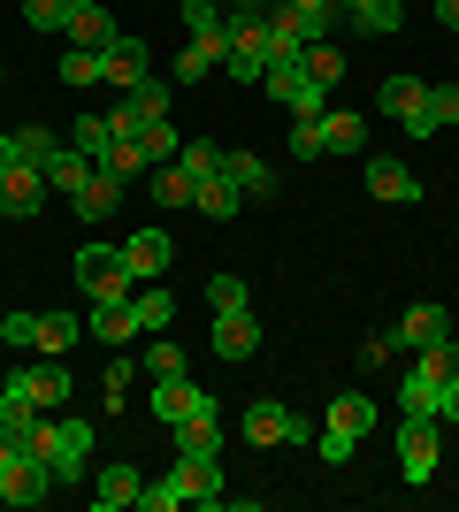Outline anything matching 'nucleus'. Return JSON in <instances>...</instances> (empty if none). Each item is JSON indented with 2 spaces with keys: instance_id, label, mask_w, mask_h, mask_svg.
I'll list each match as a JSON object with an SVG mask.
<instances>
[{
  "instance_id": "1",
  "label": "nucleus",
  "mask_w": 459,
  "mask_h": 512,
  "mask_svg": "<svg viewBox=\"0 0 459 512\" xmlns=\"http://www.w3.org/2000/svg\"><path fill=\"white\" fill-rule=\"evenodd\" d=\"M375 428V398H360V390H337L329 398V421H322V436H314V451H322L329 467H345L352 451H360V436Z\"/></svg>"
},
{
  "instance_id": "2",
  "label": "nucleus",
  "mask_w": 459,
  "mask_h": 512,
  "mask_svg": "<svg viewBox=\"0 0 459 512\" xmlns=\"http://www.w3.org/2000/svg\"><path fill=\"white\" fill-rule=\"evenodd\" d=\"M69 276H77V291H85L92 306H123V299L138 291V283H131V268H123V253H115V245H85Z\"/></svg>"
},
{
  "instance_id": "3",
  "label": "nucleus",
  "mask_w": 459,
  "mask_h": 512,
  "mask_svg": "<svg viewBox=\"0 0 459 512\" xmlns=\"http://www.w3.org/2000/svg\"><path fill=\"white\" fill-rule=\"evenodd\" d=\"M261 92H268V100H276V107H284L291 123H314V115H322V107H329V85H314V77H306L299 62H268Z\"/></svg>"
},
{
  "instance_id": "4",
  "label": "nucleus",
  "mask_w": 459,
  "mask_h": 512,
  "mask_svg": "<svg viewBox=\"0 0 459 512\" xmlns=\"http://www.w3.org/2000/svg\"><path fill=\"white\" fill-rule=\"evenodd\" d=\"M437 459H444V421H429V413H406V428H398V474L421 490V482L437 474Z\"/></svg>"
},
{
  "instance_id": "5",
  "label": "nucleus",
  "mask_w": 459,
  "mask_h": 512,
  "mask_svg": "<svg viewBox=\"0 0 459 512\" xmlns=\"http://www.w3.org/2000/svg\"><path fill=\"white\" fill-rule=\"evenodd\" d=\"M245 444H314V428L299 421V413L284 406V398H253V406H245Z\"/></svg>"
},
{
  "instance_id": "6",
  "label": "nucleus",
  "mask_w": 459,
  "mask_h": 512,
  "mask_svg": "<svg viewBox=\"0 0 459 512\" xmlns=\"http://www.w3.org/2000/svg\"><path fill=\"white\" fill-rule=\"evenodd\" d=\"M230 77L238 85H261L268 77V23L245 16V8H230Z\"/></svg>"
},
{
  "instance_id": "7",
  "label": "nucleus",
  "mask_w": 459,
  "mask_h": 512,
  "mask_svg": "<svg viewBox=\"0 0 459 512\" xmlns=\"http://www.w3.org/2000/svg\"><path fill=\"white\" fill-rule=\"evenodd\" d=\"M375 107H383L406 138H429V85H421V77H383V85H375Z\"/></svg>"
},
{
  "instance_id": "8",
  "label": "nucleus",
  "mask_w": 459,
  "mask_h": 512,
  "mask_svg": "<svg viewBox=\"0 0 459 512\" xmlns=\"http://www.w3.org/2000/svg\"><path fill=\"white\" fill-rule=\"evenodd\" d=\"M39 207H46V169L39 161H8V169H0V214H8V222H31Z\"/></svg>"
},
{
  "instance_id": "9",
  "label": "nucleus",
  "mask_w": 459,
  "mask_h": 512,
  "mask_svg": "<svg viewBox=\"0 0 459 512\" xmlns=\"http://www.w3.org/2000/svg\"><path fill=\"white\" fill-rule=\"evenodd\" d=\"M115 253H123L131 283H161V276H169V260H176V237H169V230H131Z\"/></svg>"
},
{
  "instance_id": "10",
  "label": "nucleus",
  "mask_w": 459,
  "mask_h": 512,
  "mask_svg": "<svg viewBox=\"0 0 459 512\" xmlns=\"http://www.w3.org/2000/svg\"><path fill=\"white\" fill-rule=\"evenodd\" d=\"M153 421L161 428H176V421H192V413H215V390H199L192 375H176V383H153Z\"/></svg>"
},
{
  "instance_id": "11",
  "label": "nucleus",
  "mask_w": 459,
  "mask_h": 512,
  "mask_svg": "<svg viewBox=\"0 0 459 512\" xmlns=\"http://www.w3.org/2000/svg\"><path fill=\"white\" fill-rule=\"evenodd\" d=\"M169 482L184 490V505H222V459H192V451H176Z\"/></svg>"
},
{
  "instance_id": "12",
  "label": "nucleus",
  "mask_w": 459,
  "mask_h": 512,
  "mask_svg": "<svg viewBox=\"0 0 459 512\" xmlns=\"http://www.w3.org/2000/svg\"><path fill=\"white\" fill-rule=\"evenodd\" d=\"M253 352H261V321H253V306L215 314V360H253Z\"/></svg>"
},
{
  "instance_id": "13",
  "label": "nucleus",
  "mask_w": 459,
  "mask_h": 512,
  "mask_svg": "<svg viewBox=\"0 0 459 512\" xmlns=\"http://www.w3.org/2000/svg\"><path fill=\"white\" fill-rule=\"evenodd\" d=\"M138 490H146V474H138L131 459H108V467L92 474V505H100V512H123V505H138Z\"/></svg>"
},
{
  "instance_id": "14",
  "label": "nucleus",
  "mask_w": 459,
  "mask_h": 512,
  "mask_svg": "<svg viewBox=\"0 0 459 512\" xmlns=\"http://www.w3.org/2000/svg\"><path fill=\"white\" fill-rule=\"evenodd\" d=\"M146 192H153V207H161V214H176V207H192V199H199V176L184 169V161H153Z\"/></svg>"
},
{
  "instance_id": "15",
  "label": "nucleus",
  "mask_w": 459,
  "mask_h": 512,
  "mask_svg": "<svg viewBox=\"0 0 459 512\" xmlns=\"http://www.w3.org/2000/svg\"><path fill=\"white\" fill-rule=\"evenodd\" d=\"M77 337H85V314H62V306H46V314L31 321V352H39V360H62Z\"/></svg>"
},
{
  "instance_id": "16",
  "label": "nucleus",
  "mask_w": 459,
  "mask_h": 512,
  "mask_svg": "<svg viewBox=\"0 0 459 512\" xmlns=\"http://www.w3.org/2000/svg\"><path fill=\"white\" fill-rule=\"evenodd\" d=\"M54 490H62V482H54V467L23 451L16 467H8V497H0V505H46V497H54Z\"/></svg>"
},
{
  "instance_id": "17",
  "label": "nucleus",
  "mask_w": 459,
  "mask_h": 512,
  "mask_svg": "<svg viewBox=\"0 0 459 512\" xmlns=\"http://www.w3.org/2000/svg\"><path fill=\"white\" fill-rule=\"evenodd\" d=\"M115 207H123V176H115V169H92V184L69 199L77 222H115Z\"/></svg>"
},
{
  "instance_id": "18",
  "label": "nucleus",
  "mask_w": 459,
  "mask_h": 512,
  "mask_svg": "<svg viewBox=\"0 0 459 512\" xmlns=\"http://www.w3.org/2000/svg\"><path fill=\"white\" fill-rule=\"evenodd\" d=\"M337 16H352L360 39H391L398 23H406V8H398V0H337Z\"/></svg>"
},
{
  "instance_id": "19",
  "label": "nucleus",
  "mask_w": 459,
  "mask_h": 512,
  "mask_svg": "<svg viewBox=\"0 0 459 512\" xmlns=\"http://www.w3.org/2000/svg\"><path fill=\"white\" fill-rule=\"evenodd\" d=\"M222 176H230V184H238L245 199H268V192H276V169H268L261 153H245V146H230V153H222Z\"/></svg>"
},
{
  "instance_id": "20",
  "label": "nucleus",
  "mask_w": 459,
  "mask_h": 512,
  "mask_svg": "<svg viewBox=\"0 0 459 512\" xmlns=\"http://www.w3.org/2000/svg\"><path fill=\"white\" fill-rule=\"evenodd\" d=\"M444 337H452L444 306H406V314H398V344H406V352H429V344H444Z\"/></svg>"
},
{
  "instance_id": "21",
  "label": "nucleus",
  "mask_w": 459,
  "mask_h": 512,
  "mask_svg": "<svg viewBox=\"0 0 459 512\" xmlns=\"http://www.w3.org/2000/svg\"><path fill=\"white\" fill-rule=\"evenodd\" d=\"M85 337H92V344H108V352H123V344L138 337L131 299H123V306H92V314H85Z\"/></svg>"
},
{
  "instance_id": "22",
  "label": "nucleus",
  "mask_w": 459,
  "mask_h": 512,
  "mask_svg": "<svg viewBox=\"0 0 459 512\" xmlns=\"http://www.w3.org/2000/svg\"><path fill=\"white\" fill-rule=\"evenodd\" d=\"M85 184H92V161H85V153H77V146L62 138V146L46 153V192H69V199H77Z\"/></svg>"
},
{
  "instance_id": "23",
  "label": "nucleus",
  "mask_w": 459,
  "mask_h": 512,
  "mask_svg": "<svg viewBox=\"0 0 459 512\" xmlns=\"http://www.w3.org/2000/svg\"><path fill=\"white\" fill-rule=\"evenodd\" d=\"M322 146L352 161V153L368 146V115H352V107H322Z\"/></svg>"
},
{
  "instance_id": "24",
  "label": "nucleus",
  "mask_w": 459,
  "mask_h": 512,
  "mask_svg": "<svg viewBox=\"0 0 459 512\" xmlns=\"http://www.w3.org/2000/svg\"><path fill=\"white\" fill-rule=\"evenodd\" d=\"M444 390H452V383H437V375L406 367V375H398V406H406V413H429V421H444Z\"/></svg>"
},
{
  "instance_id": "25",
  "label": "nucleus",
  "mask_w": 459,
  "mask_h": 512,
  "mask_svg": "<svg viewBox=\"0 0 459 512\" xmlns=\"http://www.w3.org/2000/svg\"><path fill=\"white\" fill-rule=\"evenodd\" d=\"M368 192L383 199V207H406V199H421V184H414L406 161H368Z\"/></svg>"
},
{
  "instance_id": "26",
  "label": "nucleus",
  "mask_w": 459,
  "mask_h": 512,
  "mask_svg": "<svg viewBox=\"0 0 459 512\" xmlns=\"http://www.w3.org/2000/svg\"><path fill=\"white\" fill-rule=\"evenodd\" d=\"M146 77H153V54H146V46H138V39H115V46H108V85L138 92V85H146Z\"/></svg>"
},
{
  "instance_id": "27",
  "label": "nucleus",
  "mask_w": 459,
  "mask_h": 512,
  "mask_svg": "<svg viewBox=\"0 0 459 512\" xmlns=\"http://www.w3.org/2000/svg\"><path fill=\"white\" fill-rule=\"evenodd\" d=\"M115 39H123V31L108 23V8H100V0H77V16H69V46H100V54H108Z\"/></svg>"
},
{
  "instance_id": "28",
  "label": "nucleus",
  "mask_w": 459,
  "mask_h": 512,
  "mask_svg": "<svg viewBox=\"0 0 459 512\" xmlns=\"http://www.w3.org/2000/svg\"><path fill=\"white\" fill-rule=\"evenodd\" d=\"M16 375H23V390H31L46 413H62L69 390H77V383H69V367H46V360H39V367H16Z\"/></svg>"
},
{
  "instance_id": "29",
  "label": "nucleus",
  "mask_w": 459,
  "mask_h": 512,
  "mask_svg": "<svg viewBox=\"0 0 459 512\" xmlns=\"http://www.w3.org/2000/svg\"><path fill=\"white\" fill-rule=\"evenodd\" d=\"M169 444H176V451H192V459H222V428H215V413L176 421V428H169Z\"/></svg>"
},
{
  "instance_id": "30",
  "label": "nucleus",
  "mask_w": 459,
  "mask_h": 512,
  "mask_svg": "<svg viewBox=\"0 0 459 512\" xmlns=\"http://www.w3.org/2000/svg\"><path fill=\"white\" fill-rule=\"evenodd\" d=\"M69 146L85 153L92 169L108 161V146H115V130H108V115H69Z\"/></svg>"
},
{
  "instance_id": "31",
  "label": "nucleus",
  "mask_w": 459,
  "mask_h": 512,
  "mask_svg": "<svg viewBox=\"0 0 459 512\" xmlns=\"http://www.w3.org/2000/svg\"><path fill=\"white\" fill-rule=\"evenodd\" d=\"M131 314H138V337H146V329H169V314H176L169 283H138V291H131Z\"/></svg>"
},
{
  "instance_id": "32",
  "label": "nucleus",
  "mask_w": 459,
  "mask_h": 512,
  "mask_svg": "<svg viewBox=\"0 0 459 512\" xmlns=\"http://www.w3.org/2000/svg\"><path fill=\"white\" fill-rule=\"evenodd\" d=\"M199 214H207V222H230V214L245 207V192L238 184H230V176H207V184H199V199H192Z\"/></svg>"
},
{
  "instance_id": "33",
  "label": "nucleus",
  "mask_w": 459,
  "mask_h": 512,
  "mask_svg": "<svg viewBox=\"0 0 459 512\" xmlns=\"http://www.w3.org/2000/svg\"><path fill=\"white\" fill-rule=\"evenodd\" d=\"M39 413H46V406L23 390V375H8V383H0V421H8V428H31Z\"/></svg>"
},
{
  "instance_id": "34",
  "label": "nucleus",
  "mask_w": 459,
  "mask_h": 512,
  "mask_svg": "<svg viewBox=\"0 0 459 512\" xmlns=\"http://www.w3.org/2000/svg\"><path fill=\"white\" fill-rule=\"evenodd\" d=\"M69 16H77V0H23V23H31L39 39H54V31H69Z\"/></svg>"
},
{
  "instance_id": "35",
  "label": "nucleus",
  "mask_w": 459,
  "mask_h": 512,
  "mask_svg": "<svg viewBox=\"0 0 459 512\" xmlns=\"http://www.w3.org/2000/svg\"><path fill=\"white\" fill-rule=\"evenodd\" d=\"M62 77H69V85H100V77H108V54H100V46H69Z\"/></svg>"
},
{
  "instance_id": "36",
  "label": "nucleus",
  "mask_w": 459,
  "mask_h": 512,
  "mask_svg": "<svg viewBox=\"0 0 459 512\" xmlns=\"http://www.w3.org/2000/svg\"><path fill=\"white\" fill-rule=\"evenodd\" d=\"M291 16H299L306 46H314V39H329V31H337V0H291Z\"/></svg>"
},
{
  "instance_id": "37",
  "label": "nucleus",
  "mask_w": 459,
  "mask_h": 512,
  "mask_svg": "<svg viewBox=\"0 0 459 512\" xmlns=\"http://www.w3.org/2000/svg\"><path fill=\"white\" fill-rule=\"evenodd\" d=\"M8 146H16V161H39V169H46V153L62 146V138H54L46 123H23V130H8Z\"/></svg>"
},
{
  "instance_id": "38",
  "label": "nucleus",
  "mask_w": 459,
  "mask_h": 512,
  "mask_svg": "<svg viewBox=\"0 0 459 512\" xmlns=\"http://www.w3.org/2000/svg\"><path fill=\"white\" fill-rule=\"evenodd\" d=\"M138 367H146L153 383H176V375H184V367H192V360H184V352H176L169 337H153V344H146V360H138Z\"/></svg>"
},
{
  "instance_id": "39",
  "label": "nucleus",
  "mask_w": 459,
  "mask_h": 512,
  "mask_svg": "<svg viewBox=\"0 0 459 512\" xmlns=\"http://www.w3.org/2000/svg\"><path fill=\"white\" fill-rule=\"evenodd\" d=\"M414 367H421V375H437V383H459V337H444V344H429V352H414Z\"/></svg>"
},
{
  "instance_id": "40",
  "label": "nucleus",
  "mask_w": 459,
  "mask_h": 512,
  "mask_svg": "<svg viewBox=\"0 0 459 512\" xmlns=\"http://www.w3.org/2000/svg\"><path fill=\"white\" fill-rule=\"evenodd\" d=\"M306 77H314V85H337V77H345V54H337V46H329V39H314V46H306Z\"/></svg>"
},
{
  "instance_id": "41",
  "label": "nucleus",
  "mask_w": 459,
  "mask_h": 512,
  "mask_svg": "<svg viewBox=\"0 0 459 512\" xmlns=\"http://www.w3.org/2000/svg\"><path fill=\"white\" fill-rule=\"evenodd\" d=\"M100 169H115V176H123V184H131V176H146L153 161H146V146H138V138H115V146H108V161H100Z\"/></svg>"
},
{
  "instance_id": "42",
  "label": "nucleus",
  "mask_w": 459,
  "mask_h": 512,
  "mask_svg": "<svg viewBox=\"0 0 459 512\" xmlns=\"http://www.w3.org/2000/svg\"><path fill=\"white\" fill-rule=\"evenodd\" d=\"M138 146H146V161H176V153H184V138H176V123L161 115V123L138 130Z\"/></svg>"
},
{
  "instance_id": "43",
  "label": "nucleus",
  "mask_w": 459,
  "mask_h": 512,
  "mask_svg": "<svg viewBox=\"0 0 459 512\" xmlns=\"http://www.w3.org/2000/svg\"><path fill=\"white\" fill-rule=\"evenodd\" d=\"M207 306H215V314H230V306H253L245 276H230V268H222V276H207Z\"/></svg>"
},
{
  "instance_id": "44",
  "label": "nucleus",
  "mask_w": 459,
  "mask_h": 512,
  "mask_svg": "<svg viewBox=\"0 0 459 512\" xmlns=\"http://www.w3.org/2000/svg\"><path fill=\"white\" fill-rule=\"evenodd\" d=\"M176 161H184L199 184H207V176H222V146H207V138H184V153H176Z\"/></svg>"
},
{
  "instance_id": "45",
  "label": "nucleus",
  "mask_w": 459,
  "mask_h": 512,
  "mask_svg": "<svg viewBox=\"0 0 459 512\" xmlns=\"http://www.w3.org/2000/svg\"><path fill=\"white\" fill-rule=\"evenodd\" d=\"M284 130H291V161H322L329 153L322 146V115H314V123H284Z\"/></svg>"
},
{
  "instance_id": "46",
  "label": "nucleus",
  "mask_w": 459,
  "mask_h": 512,
  "mask_svg": "<svg viewBox=\"0 0 459 512\" xmlns=\"http://www.w3.org/2000/svg\"><path fill=\"white\" fill-rule=\"evenodd\" d=\"M444 123H459V85H429V138Z\"/></svg>"
},
{
  "instance_id": "47",
  "label": "nucleus",
  "mask_w": 459,
  "mask_h": 512,
  "mask_svg": "<svg viewBox=\"0 0 459 512\" xmlns=\"http://www.w3.org/2000/svg\"><path fill=\"white\" fill-rule=\"evenodd\" d=\"M138 505H146V512H176V505H184V490L161 474V482H146V490H138Z\"/></svg>"
},
{
  "instance_id": "48",
  "label": "nucleus",
  "mask_w": 459,
  "mask_h": 512,
  "mask_svg": "<svg viewBox=\"0 0 459 512\" xmlns=\"http://www.w3.org/2000/svg\"><path fill=\"white\" fill-rule=\"evenodd\" d=\"M131 367L138 360H108V413H123V398H131Z\"/></svg>"
},
{
  "instance_id": "49",
  "label": "nucleus",
  "mask_w": 459,
  "mask_h": 512,
  "mask_svg": "<svg viewBox=\"0 0 459 512\" xmlns=\"http://www.w3.org/2000/svg\"><path fill=\"white\" fill-rule=\"evenodd\" d=\"M31 321L39 314H8L0 321V344H8V352H31Z\"/></svg>"
},
{
  "instance_id": "50",
  "label": "nucleus",
  "mask_w": 459,
  "mask_h": 512,
  "mask_svg": "<svg viewBox=\"0 0 459 512\" xmlns=\"http://www.w3.org/2000/svg\"><path fill=\"white\" fill-rule=\"evenodd\" d=\"M360 360H368V367H391V360H398V329H375V337H368V352H360Z\"/></svg>"
},
{
  "instance_id": "51",
  "label": "nucleus",
  "mask_w": 459,
  "mask_h": 512,
  "mask_svg": "<svg viewBox=\"0 0 459 512\" xmlns=\"http://www.w3.org/2000/svg\"><path fill=\"white\" fill-rule=\"evenodd\" d=\"M444 421H452V428H459V383H452V390H444Z\"/></svg>"
},
{
  "instance_id": "52",
  "label": "nucleus",
  "mask_w": 459,
  "mask_h": 512,
  "mask_svg": "<svg viewBox=\"0 0 459 512\" xmlns=\"http://www.w3.org/2000/svg\"><path fill=\"white\" fill-rule=\"evenodd\" d=\"M230 8H245V16H268V8H276V0H230Z\"/></svg>"
},
{
  "instance_id": "53",
  "label": "nucleus",
  "mask_w": 459,
  "mask_h": 512,
  "mask_svg": "<svg viewBox=\"0 0 459 512\" xmlns=\"http://www.w3.org/2000/svg\"><path fill=\"white\" fill-rule=\"evenodd\" d=\"M0 497H8V467H0Z\"/></svg>"
},
{
  "instance_id": "54",
  "label": "nucleus",
  "mask_w": 459,
  "mask_h": 512,
  "mask_svg": "<svg viewBox=\"0 0 459 512\" xmlns=\"http://www.w3.org/2000/svg\"><path fill=\"white\" fill-rule=\"evenodd\" d=\"M176 8H192V0H176Z\"/></svg>"
},
{
  "instance_id": "55",
  "label": "nucleus",
  "mask_w": 459,
  "mask_h": 512,
  "mask_svg": "<svg viewBox=\"0 0 459 512\" xmlns=\"http://www.w3.org/2000/svg\"><path fill=\"white\" fill-rule=\"evenodd\" d=\"M0 85H8V69H0Z\"/></svg>"
},
{
  "instance_id": "56",
  "label": "nucleus",
  "mask_w": 459,
  "mask_h": 512,
  "mask_svg": "<svg viewBox=\"0 0 459 512\" xmlns=\"http://www.w3.org/2000/svg\"><path fill=\"white\" fill-rule=\"evenodd\" d=\"M398 8H406V0H398Z\"/></svg>"
},
{
  "instance_id": "57",
  "label": "nucleus",
  "mask_w": 459,
  "mask_h": 512,
  "mask_svg": "<svg viewBox=\"0 0 459 512\" xmlns=\"http://www.w3.org/2000/svg\"><path fill=\"white\" fill-rule=\"evenodd\" d=\"M452 230H459V222H452Z\"/></svg>"
},
{
  "instance_id": "58",
  "label": "nucleus",
  "mask_w": 459,
  "mask_h": 512,
  "mask_svg": "<svg viewBox=\"0 0 459 512\" xmlns=\"http://www.w3.org/2000/svg\"><path fill=\"white\" fill-rule=\"evenodd\" d=\"M452 39H459V31H452Z\"/></svg>"
}]
</instances>
